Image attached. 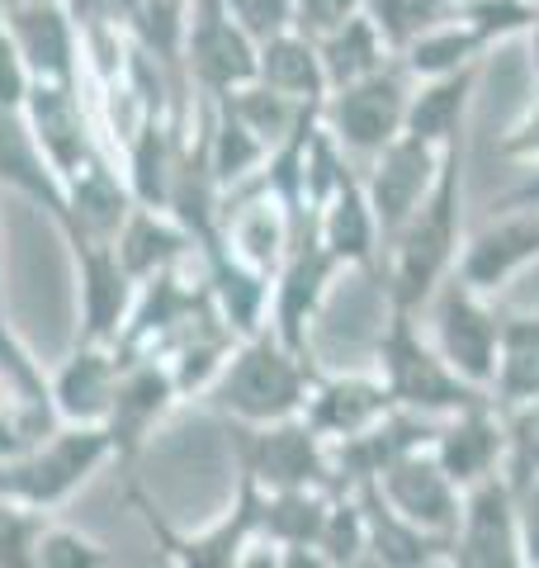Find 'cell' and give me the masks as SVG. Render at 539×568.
Returning <instances> with one entry per match:
<instances>
[{
	"label": "cell",
	"mask_w": 539,
	"mask_h": 568,
	"mask_svg": "<svg viewBox=\"0 0 539 568\" xmlns=\"http://www.w3.org/2000/svg\"><path fill=\"white\" fill-rule=\"evenodd\" d=\"M114 559L119 555L110 545H100L95 536H85V530L48 517L43 536H39V555H33V568H110Z\"/></svg>",
	"instance_id": "d590c367"
},
{
	"label": "cell",
	"mask_w": 539,
	"mask_h": 568,
	"mask_svg": "<svg viewBox=\"0 0 539 568\" xmlns=\"http://www.w3.org/2000/svg\"><path fill=\"white\" fill-rule=\"evenodd\" d=\"M350 14H359V0H294V29L308 33V39H322L336 24H346Z\"/></svg>",
	"instance_id": "60d3db41"
},
{
	"label": "cell",
	"mask_w": 539,
	"mask_h": 568,
	"mask_svg": "<svg viewBox=\"0 0 539 568\" xmlns=\"http://www.w3.org/2000/svg\"><path fill=\"white\" fill-rule=\"evenodd\" d=\"M110 459H114V440L104 426L58 422L29 455L0 459V497H14V503L39 507L52 517V511L67 507Z\"/></svg>",
	"instance_id": "277c9868"
},
{
	"label": "cell",
	"mask_w": 539,
	"mask_h": 568,
	"mask_svg": "<svg viewBox=\"0 0 539 568\" xmlns=\"http://www.w3.org/2000/svg\"><path fill=\"white\" fill-rule=\"evenodd\" d=\"M256 39L232 20L223 0H190L185 6V43L180 71L200 100H218L237 85L256 81Z\"/></svg>",
	"instance_id": "52a82bcc"
},
{
	"label": "cell",
	"mask_w": 539,
	"mask_h": 568,
	"mask_svg": "<svg viewBox=\"0 0 539 568\" xmlns=\"http://www.w3.org/2000/svg\"><path fill=\"white\" fill-rule=\"evenodd\" d=\"M501 417H507V478L526 484L539 474V398L501 407Z\"/></svg>",
	"instance_id": "74e56055"
},
{
	"label": "cell",
	"mask_w": 539,
	"mask_h": 568,
	"mask_svg": "<svg viewBox=\"0 0 539 568\" xmlns=\"http://www.w3.org/2000/svg\"><path fill=\"white\" fill-rule=\"evenodd\" d=\"M129 497H133L142 526L152 530L161 559H171L180 568H232V564H246V549L261 540V488H256V478H246V474L237 478V503H232L213 526H204L200 536H180V530H171L166 521L156 517V507L142 497L138 484L129 488Z\"/></svg>",
	"instance_id": "9c48e42d"
},
{
	"label": "cell",
	"mask_w": 539,
	"mask_h": 568,
	"mask_svg": "<svg viewBox=\"0 0 539 568\" xmlns=\"http://www.w3.org/2000/svg\"><path fill=\"white\" fill-rule=\"evenodd\" d=\"M0 190H14L33 209H43L52 223H62V213H67L62 175L48 166L24 110H6V104H0Z\"/></svg>",
	"instance_id": "cb8c5ba5"
},
{
	"label": "cell",
	"mask_w": 539,
	"mask_h": 568,
	"mask_svg": "<svg viewBox=\"0 0 539 568\" xmlns=\"http://www.w3.org/2000/svg\"><path fill=\"white\" fill-rule=\"evenodd\" d=\"M365 507V530H369V559L374 564H388V568H417V564H449V540L445 536H430V530L411 526L407 517H398L384 493L374 484H359L350 488Z\"/></svg>",
	"instance_id": "83f0119b"
},
{
	"label": "cell",
	"mask_w": 539,
	"mask_h": 568,
	"mask_svg": "<svg viewBox=\"0 0 539 568\" xmlns=\"http://www.w3.org/2000/svg\"><path fill=\"white\" fill-rule=\"evenodd\" d=\"M0 403H52L43 361L10 327L6 313H0Z\"/></svg>",
	"instance_id": "e575fe53"
},
{
	"label": "cell",
	"mask_w": 539,
	"mask_h": 568,
	"mask_svg": "<svg viewBox=\"0 0 539 568\" xmlns=\"http://www.w3.org/2000/svg\"><path fill=\"white\" fill-rule=\"evenodd\" d=\"M411 85H417L411 71L393 58L384 71H374V77L340 85V91H327V100H322V123L336 133V142L350 156H374L407 129Z\"/></svg>",
	"instance_id": "ba28073f"
},
{
	"label": "cell",
	"mask_w": 539,
	"mask_h": 568,
	"mask_svg": "<svg viewBox=\"0 0 539 568\" xmlns=\"http://www.w3.org/2000/svg\"><path fill=\"white\" fill-rule=\"evenodd\" d=\"M175 403H185V398H180L166 361H156V355H123L119 388H114L110 417H104V432L114 440V459L123 469L138 465V455L148 450L156 426L175 413Z\"/></svg>",
	"instance_id": "4fadbf2b"
},
{
	"label": "cell",
	"mask_w": 539,
	"mask_h": 568,
	"mask_svg": "<svg viewBox=\"0 0 539 568\" xmlns=\"http://www.w3.org/2000/svg\"><path fill=\"white\" fill-rule=\"evenodd\" d=\"M317 52H322V71H327V91L365 81V77L384 71L393 58H398V52L388 48V39L379 33V24H374L365 10L350 14L346 24H336L332 33H322Z\"/></svg>",
	"instance_id": "4dcf8cb0"
},
{
	"label": "cell",
	"mask_w": 539,
	"mask_h": 568,
	"mask_svg": "<svg viewBox=\"0 0 539 568\" xmlns=\"http://www.w3.org/2000/svg\"><path fill=\"white\" fill-rule=\"evenodd\" d=\"M488 394L497 407L539 398V313H501V346Z\"/></svg>",
	"instance_id": "1f68e13d"
},
{
	"label": "cell",
	"mask_w": 539,
	"mask_h": 568,
	"mask_svg": "<svg viewBox=\"0 0 539 568\" xmlns=\"http://www.w3.org/2000/svg\"><path fill=\"white\" fill-rule=\"evenodd\" d=\"M359 10L379 24V33L388 39L393 52H403L407 43H417L426 29L445 24L459 6L455 0H359Z\"/></svg>",
	"instance_id": "836d02e7"
},
{
	"label": "cell",
	"mask_w": 539,
	"mask_h": 568,
	"mask_svg": "<svg viewBox=\"0 0 539 568\" xmlns=\"http://www.w3.org/2000/svg\"><path fill=\"white\" fill-rule=\"evenodd\" d=\"M511 488H516V517H520V549H526V564L539 568V474Z\"/></svg>",
	"instance_id": "b9f144b4"
},
{
	"label": "cell",
	"mask_w": 539,
	"mask_h": 568,
	"mask_svg": "<svg viewBox=\"0 0 539 568\" xmlns=\"http://www.w3.org/2000/svg\"><path fill=\"white\" fill-rule=\"evenodd\" d=\"M455 6H459V0H455Z\"/></svg>",
	"instance_id": "7dc6e473"
},
{
	"label": "cell",
	"mask_w": 539,
	"mask_h": 568,
	"mask_svg": "<svg viewBox=\"0 0 539 568\" xmlns=\"http://www.w3.org/2000/svg\"><path fill=\"white\" fill-rule=\"evenodd\" d=\"M185 6H190V0H185Z\"/></svg>",
	"instance_id": "c3c4849f"
},
{
	"label": "cell",
	"mask_w": 539,
	"mask_h": 568,
	"mask_svg": "<svg viewBox=\"0 0 539 568\" xmlns=\"http://www.w3.org/2000/svg\"><path fill=\"white\" fill-rule=\"evenodd\" d=\"M200 271L209 284L213 313L237 332V336H256L270 323V275L256 271L227 252L218 242H200Z\"/></svg>",
	"instance_id": "d4e9b609"
},
{
	"label": "cell",
	"mask_w": 539,
	"mask_h": 568,
	"mask_svg": "<svg viewBox=\"0 0 539 568\" xmlns=\"http://www.w3.org/2000/svg\"><path fill=\"white\" fill-rule=\"evenodd\" d=\"M237 342H242V336L232 332L213 308L185 336H180V342L161 355L166 369H171V379H175V388H180V398H209V388L218 384L223 365L232 361Z\"/></svg>",
	"instance_id": "f1b7e54d"
},
{
	"label": "cell",
	"mask_w": 539,
	"mask_h": 568,
	"mask_svg": "<svg viewBox=\"0 0 539 568\" xmlns=\"http://www.w3.org/2000/svg\"><path fill=\"white\" fill-rule=\"evenodd\" d=\"M67 213L58 223V233L71 237H100V242H114V233L123 227V219L133 213V190L123 181V166L114 162V152H95L90 162L67 175Z\"/></svg>",
	"instance_id": "44dd1931"
},
{
	"label": "cell",
	"mask_w": 539,
	"mask_h": 568,
	"mask_svg": "<svg viewBox=\"0 0 539 568\" xmlns=\"http://www.w3.org/2000/svg\"><path fill=\"white\" fill-rule=\"evenodd\" d=\"M426 304H430V342L440 346V355L469 384L492 388L497 346H501V313L492 294L474 290L459 271H449Z\"/></svg>",
	"instance_id": "5b68a950"
},
{
	"label": "cell",
	"mask_w": 539,
	"mask_h": 568,
	"mask_svg": "<svg viewBox=\"0 0 539 568\" xmlns=\"http://www.w3.org/2000/svg\"><path fill=\"white\" fill-rule=\"evenodd\" d=\"M340 265L327 246H322L313 233H303L289 256L279 261V271L270 275V332L279 336L284 346H294L303 355H313V323L322 304H327L332 284L340 280Z\"/></svg>",
	"instance_id": "30bf717a"
},
{
	"label": "cell",
	"mask_w": 539,
	"mask_h": 568,
	"mask_svg": "<svg viewBox=\"0 0 539 568\" xmlns=\"http://www.w3.org/2000/svg\"><path fill=\"white\" fill-rule=\"evenodd\" d=\"M440 162H445V152L430 148V142L417 133H398L388 148H379L369 156L365 194L374 204V219H379L384 246L430 194V185H436V175H440Z\"/></svg>",
	"instance_id": "9a60e30c"
},
{
	"label": "cell",
	"mask_w": 539,
	"mask_h": 568,
	"mask_svg": "<svg viewBox=\"0 0 539 568\" xmlns=\"http://www.w3.org/2000/svg\"><path fill=\"white\" fill-rule=\"evenodd\" d=\"M0 294H6V237H0Z\"/></svg>",
	"instance_id": "f6af8a7d"
},
{
	"label": "cell",
	"mask_w": 539,
	"mask_h": 568,
	"mask_svg": "<svg viewBox=\"0 0 539 568\" xmlns=\"http://www.w3.org/2000/svg\"><path fill=\"white\" fill-rule=\"evenodd\" d=\"M24 119H29L33 138H39L48 166L58 171L62 181L77 175L95 152H110L85 81H33L24 95Z\"/></svg>",
	"instance_id": "8fae6325"
},
{
	"label": "cell",
	"mask_w": 539,
	"mask_h": 568,
	"mask_svg": "<svg viewBox=\"0 0 539 568\" xmlns=\"http://www.w3.org/2000/svg\"><path fill=\"white\" fill-rule=\"evenodd\" d=\"M482 67H459V71H440V77H421L411 85L407 100V129L426 138L430 148H455L464 142V129H469V110H474V85H478Z\"/></svg>",
	"instance_id": "4316f807"
},
{
	"label": "cell",
	"mask_w": 539,
	"mask_h": 568,
	"mask_svg": "<svg viewBox=\"0 0 539 568\" xmlns=\"http://www.w3.org/2000/svg\"><path fill=\"white\" fill-rule=\"evenodd\" d=\"M232 446H237V474L256 478V488H336L332 478V450L322 440L308 417H284V422H265V426H242L227 422ZM340 493V488H336Z\"/></svg>",
	"instance_id": "8992f818"
},
{
	"label": "cell",
	"mask_w": 539,
	"mask_h": 568,
	"mask_svg": "<svg viewBox=\"0 0 539 568\" xmlns=\"http://www.w3.org/2000/svg\"><path fill=\"white\" fill-rule=\"evenodd\" d=\"M223 6L256 43L275 39V33H284V29H294V0H223Z\"/></svg>",
	"instance_id": "f35d334b"
},
{
	"label": "cell",
	"mask_w": 539,
	"mask_h": 568,
	"mask_svg": "<svg viewBox=\"0 0 539 568\" xmlns=\"http://www.w3.org/2000/svg\"><path fill=\"white\" fill-rule=\"evenodd\" d=\"M449 564H459V568H526L516 488H511L507 474H492V478H482V484L464 488L459 526H455V540H449Z\"/></svg>",
	"instance_id": "7c38bea8"
},
{
	"label": "cell",
	"mask_w": 539,
	"mask_h": 568,
	"mask_svg": "<svg viewBox=\"0 0 539 568\" xmlns=\"http://www.w3.org/2000/svg\"><path fill=\"white\" fill-rule=\"evenodd\" d=\"M29 85H33V71L24 62L20 43H14L6 14H0V104H6V110H24Z\"/></svg>",
	"instance_id": "ab89813d"
},
{
	"label": "cell",
	"mask_w": 539,
	"mask_h": 568,
	"mask_svg": "<svg viewBox=\"0 0 539 568\" xmlns=\"http://www.w3.org/2000/svg\"><path fill=\"white\" fill-rule=\"evenodd\" d=\"M317 379V361L294 346H284L275 332H256L242 336L232 361L223 365L218 384L209 388V403L223 422H242V426H265V422H284L298 417L308 403V388Z\"/></svg>",
	"instance_id": "7a4b0ae2"
},
{
	"label": "cell",
	"mask_w": 539,
	"mask_h": 568,
	"mask_svg": "<svg viewBox=\"0 0 539 568\" xmlns=\"http://www.w3.org/2000/svg\"><path fill=\"white\" fill-rule=\"evenodd\" d=\"M308 233L327 246V252L346 265V271H374L384 256V233H379V219H374V204L365 194V175H346L322 209L313 213Z\"/></svg>",
	"instance_id": "7402d4cb"
},
{
	"label": "cell",
	"mask_w": 539,
	"mask_h": 568,
	"mask_svg": "<svg viewBox=\"0 0 539 568\" xmlns=\"http://www.w3.org/2000/svg\"><path fill=\"white\" fill-rule=\"evenodd\" d=\"M530 265H539V204L530 209H501V219H492L482 233H474L459 246L455 271L482 294L507 290L516 275H526Z\"/></svg>",
	"instance_id": "ac0fdd59"
},
{
	"label": "cell",
	"mask_w": 539,
	"mask_h": 568,
	"mask_svg": "<svg viewBox=\"0 0 539 568\" xmlns=\"http://www.w3.org/2000/svg\"><path fill=\"white\" fill-rule=\"evenodd\" d=\"M256 81L289 100L322 104L327 100V71H322L317 39H308L298 29H284L275 39H265L256 48Z\"/></svg>",
	"instance_id": "f546056e"
},
{
	"label": "cell",
	"mask_w": 539,
	"mask_h": 568,
	"mask_svg": "<svg viewBox=\"0 0 539 568\" xmlns=\"http://www.w3.org/2000/svg\"><path fill=\"white\" fill-rule=\"evenodd\" d=\"M119 369H123L119 346L81 342L77 336L71 351L48 369V394H52L58 417L77 422V426H104L110 403H114V388H119Z\"/></svg>",
	"instance_id": "ffe728a7"
},
{
	"label": "cell",
	"mask_w": 539,
	"mask_h": 568,
	"mask_svg": "<svg viewBox=\"0 0 539 568\" xmlns=\"http://www.w3.org/2000/svg\"><path fill=\"white\" fill-rule=\"evenodd\" d=\"M71 265H77V336L81 342H119L133 313L138 280L123 271L114 242L71 237Z\"/></svg>",
	"instance_id": "5bb4252c"
},
{
	"label": "cell",
	"mask_w": 539,
	"mask_h": 568,
	"mask_svg": "<svg viewBox=\"0 0 539 568\" xmlns=\"http://www.w3.org/2000/svg\"><path fill=\"white\" fill-rule=\"evenodd\" d=\"M530 204H539V162H530L526 175H520V181L501 194L492 209H530Z\"/></svg>",
	"instance_id": "7bdbcfd3"
},
{
	"label": "cell",
	"mask_w": 539,
	"mask_h": 568,
	"mask_svg": "<svg viewBox=\"0 0 539 568\" xmlns=\"http://www.w3.org/2000/svg\"><path fill=\"white\" fill-rule=\"evenodd\" d=\"M464 246V142L445 148V162L417 213L388 237V308H411L436 294V284L455 271Z\"/></svg>",
	"instance_id": "6da1fadb"
},
{
	"label": "cell",
	"mask_w": 539,
	"mask_h": 568,
	"mask_svg": "<svg viewBox=\"0 0 539 568\" xmlns=\"http://www.w3.org/2000/svg\"><path fill=\"white\" fill-rule=\"evenodd\" d=\"M114 252L123 261V271L142 284V280H152L161 271L185 265L194 252H200V237H194L171 209L133 204V213L123 219V227L114 233Z\"/></svg>",
	"instance_id": "484cf974"
},
{
	"label": "cell",
	"mask_w": 539,
	"mask_h": 568,
	"mask_svg": "<svg viewBox=\"0 0 539 568\" xmlns=\"http://www.w3.org/2000/svg\"><path fill=\"white\" fill-rule=\"evenodd\" d=\"M526 43H530V81H535V100H539V10H535V24L526 29Z\"/></svg>",
	"instance_id": "ee69618b"
},
{
	"label": "cell",
	"mask_w": 539,
	"mask_h": 568,
	"mask_svg": "<svg viewBox=\"0 0 539 568\" xmlns=\"http://www.w3.org/2000/svg\"><path fill=\"white\" fill-rule=\"evenodd\" d=\"M430 455L440 459V469L459 488H474L492 474H507V417H501V407L488 398V403L464 407V413L440 417L436 436H430Z\"/></svg>",
	"instance_id": "d6986e66"
},
{
	"label": "cell",
	"mask_w": 539,
	"mask_h": 568,
	"mask_svg": "<svg viewBox=\"0 0 539 568\" xmlns=\"http://www.w3.org/2000/svg\"><path fill=\"white\" fill-rule=\"evenodd\" d=\"M374 369H379L393 403L430 422L492 398L488 388L469 384L445 361L440 346L430 342V332H421L411 308H388V323L379 327V342H374Z\"/></svg>",
	"instance_id": "3957f363"
},
{
	"label": "cell",
	"mask_w": 539,
	"mask_h": 568,
	"mask_svg": "<svg viewBox=\"0 0 539 568\" xmlns=\"http://www.w3.org/2000/svg\"><path fill=\"white\" fill-rule=\"evenodd\" d=\"M388 388L379 379V369H369V375H322L308 388V403H303V417H308L313 432L327 440H346V436H359L369 432L374 422H379L384 413H393Z\"/></svg>",
	"instance_id": "603a6c76"
},
{
	"label": "cell",
	"mask_w": 539,
	"mask_h": 568,
	"mask_svg": "<svg viewBox=\"0 0 539 568\" xmlns=\"http://www.w3.org/2000/svg\"><path fill=\"white\" fill-rule=\"evenodd\" d=\"M488 48H492V43L482 39V33L455 10L445 24L426 29L417 43H407V48L398 52V62L411 71V81H421V77H440V71L482 67V52H488Z\"/></svg>",
	"instance_id": "d6a6232c"
},
{
	"label": "cell",
	"mask_w": 539,
	"mask_h": 568,
	"mask_svg": "<svg viewBox=\"0 0 539 568\" xmlns=\"http://www.w3.org/2000/svg\"><path fill=\"white\" fill-rule=\"evenodd\" d=\"M0 6H24V0H0Z\"/></svg>",
	"instance_id": "bcb514c9"
},
{
	"label": "cell",
	"mask_w": 539,
	"mask_h": 568,
	"mask_svg": "<svg viewBox=\"0 0 539 568\" xmlns=\"http://www.w3.org/2000/svg\"><path fill=\"white\" fill-rule=\"evenodd\" d=\"M369 484L379 488L384 503L398 511V517H407L411 526L430 530V536L455 540L459 507H464V488L440 469V459L430 455V446L398 455L379 478H369Z\"/></svg>",
	"instance_id": "2e32d148"
},
{
	"label": "cell",
	"mask_w": 539,
	"mask_h": 568,
	"mask_svg": "<svg viewBox=\"0 0 539 568\" xmlns=\"http://www.w3.org/2000/svg\"><path fill=\"white\" fill-rule=\"evenodd\" d=\"M43 526H48V511L24 507L14 497H0V568H33Z\"/></svg>",
	"instance_id": "8d00e7d4"
},
{
	"label": "cell",
	"mask_w": 539,
	"mask_h": 568,
	"mask_svg": "<svg viewBox=\"0 0 539 568\" xmlns=\"http://www.w3.org/2000/svg\"><path fill=\"white\" fill-rule=\"evenodd\" d=\"M0 14H6L33 81H81L85 24L77 20L71 0H24V6H0Z\"/></svg>",
	"instance_id": "e0dca14e"
}]
</instances>
